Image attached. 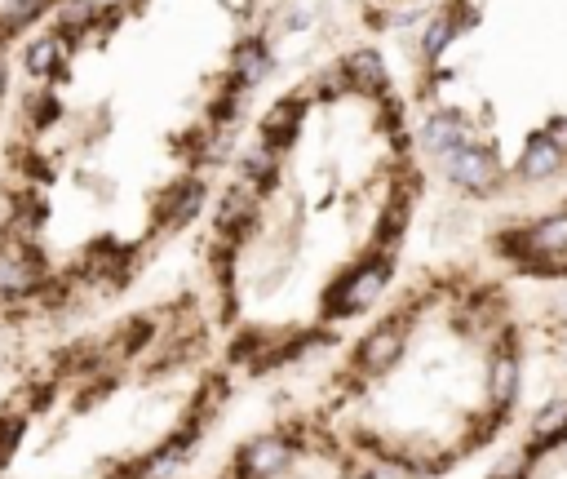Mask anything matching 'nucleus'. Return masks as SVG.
I'll list each match as a JSON object with an SVG mask.
<instances>
[{
  "label": "nucleus",
  "instance_id": "obj_24",
  "mask_svg": "<svg viewBox=\"0 0 567 479\" xmlns=\"http://www.w3.org/2000/svg\"><path fill=\"white\" fill-rule=\"evenodd\" d=\"M368 479H404V475H399V471H373Z\"/></svg>",
  "mask_w": 567,
  "mask_h": 479
},
{
  "label": "nucleus",
  "instance_id": "obj_4",
  "mask_svg": "<svg viewBox=\"0 0 567 479\" xmlns=\"http://www.w3.org/2000/svg\"><path fill=\"white\" fill-rule=\"evenodd\" d=\"M40 280V267H36V253L23 249L18 236H5L0 244V298H27Z\"/></svg>",
  "mask_w": 567,
  "mask_h": 479
},
{
  "label": "nucleus",
  "instance_id": "obj_17",
  "mask_svg": "<svg viewBox=\"0 0 567 479\" xmlns=\"http://www.w3.org/2000/svg\"><path fill=\"white\" fill-rule=\"evenodd\" d=\"M40 9H45V0H5L0 5V32H18L23 23H32Z\"/></svg>",
  "mask_w": 567,
  "mask_h": 479
},
{
  "label": "nucleus",
  "instance_id": "obj_22",
  "mask_svg": "<svg viewBox=\"0 0 567 479\" xmlns=\"http://www.w3.org/2000/svg\"><path fill=\"white\" fill-rule=\"evenodd\" d=\"M541 134H545V138H550V142H554V147H559V151H563V156H567V120H554V125H550V129H541Z\"/></svg>",
  "mask_w": 567,
  "mask_h": 479
},
{
  "label": "nucleus",
  "instance_id": "obj_19",
  "mask_svg": "<svg viewBox=\"0 0 567 479\" xmlns=\"http://www.w3.org/2000/svg\"><path fill=\"white\" fill-rule=\"evenodd\" d=\"M27 116H32V125H49V120L58 116V98L54 94H36L32 103H27Z\"/></svg>",
  "mask_w": 567,
  "mask_h": 479
},
{
  "label": "nucleus",
  "instance_id": "obj_23",
  "mask_svg": "<svg viewBox=\"0 0 567 479\" xmlns=\"http://www.w3.org/2000/svg\"><path fill=\"white\" fill-rule=\"evenodd\" d=\"M523 466H528V462H514V457H510V462L497 466V475H492V479H523Z\"/></svg>",
  "mask_w": 567,
  "mask_h": 479
},
{
  "label": "nucleus",
  "instance_id": "obj_16",
  "mask_svg": "<svg viewBox=\"0 0 567 479\" xmlns=\"http://www.w3.org/2000/svg\"><path fill=\"white\" fill-rule=\"evenodd\" d=\"M514 391H519V360H514V355H497V364H492V373H488L492 404L505 409V404L514 400Z\"/></svg>",
  "mask_w": 567,
  "mask_h": 479
},
{
  "label": "nucleus",
  "instance_id": "obj_12",
  "mask_svg": "<svg viewBox=\"0 0 567 479\" xmlns=\"http://www.w3.org/2000/svg\"><path fill=\"white\" fill-rule=\"evenodd\" d=\"M563 169V151L554 147L545 134H532L528 138V151H523V160H519V173L528 182H545L550 173H559Z\"/></svg>",
  "mask_w": 567,
  "mask_h": 479
},
{
  "label": "nucleus",
  "instance_id": "obj_14",
  "mask_svg": "<svg viewBox=\"0 0 567 479\" xmlns=\"http://www.w3.org/2000/svg\"><path fill=\"white\" fill-rule=\"evenodd\" d=\"M63 58H67V32H54V36H40L27 45V54H23V63L32 76H54L58 67H63Z\"/></svg>",
  "mask_w": 567,
  "mask_h": 479
},
{
  "label": "nucleus",
  "instance_id": "obj_7",
  "mask_svg": "<svg viewBox=\"0 0 567 479\" xmlns=\"http://www.w3.org/2000/svg\"><path fill=\"white\" fill-rule=\"evenodd\" d=\"M399 355H404V324L390 320V324H381L377 333H368V338L359 342V369L386 373Z\"/></svg>",
  "mask_w": 567,
  "mask_h": 479
},
{
  "label": "nucleus",
  "instance_id": "obj_18",
  "mask_svg": "<svg viewBox=\"0 0 567 479\" xmlns=\"http://www.w3.org/2000/svg\"><path fill=\"white\" fill-rule=\"evenodd\" d=\"M275 169H280V156L275 151H266V147H257V151H244V173H249V182H275Z\"/></svg>",
  "mask_w": 567,
  "mask_h": 479
},
{
  "label": "nucleus",
  "instance_id": "obj_20",
  "mask_svg": "<svg viewBox=\"0 0 567 479\" xmlns=\"http://www.w3.org/2000/svg\"><path fill=\"white\" fill-rule=\"evenodd\" d=\"M129 5H138V0H85L89 18H98V14H120V9H129Z\"/></svg>",
  "mask_w": 567,
  "mask_h": 479
},
{
  "label": "nucleus",
  "instance_id": "obj_2",
  "mask_svg": "<svg viewBox=\"0 0 567 479\" xmlns=\"http://www.w3.org/2000/svg\"><path fill=\"white\" fill-rule=\"evenodd\" d=\"M386 275H390V258H377V262L355 267L333 293H328V315H355V311H364L368 302L381 293Z\"/></svg>",
  "mask_w": 567,
  "mask_h": 479
},
{
  "label": "nucleus",
  "instance_id": "obj_13",
  "mask_svg": "<svg viewBox=\"0 0 567 479\" xmlns=\"http://www.w3.org/2000/svg\"><path fill=\"white\" fill-rule=\"evenodd\" d=\"M200 205H204V187H200V182H182V187H173L169 196H164V209H160L164 227L178 231L182 222H191L195 213H200Z\"/></svg>",
  "mask_w": 567,
  "mask_h": 479
},
{
  "label": "nucleus",
  "instance_id": "obj_9",
  "mask_svg": "<svg viewBox=\"0 0 567 479\" xmlns=\"http://www.w3.org/2000/svg\"><path fill=\"white\" fill-rule=\"evenodd\" d=\"M342 71H346V85L359 89V94H386V63H381L377 49H355V54L342 58Z\"/></svg>",
  "mask_w": 567,
  "mask_h": 479
},
{
  "label": "nucleus",
  "instance_id": "obj_8",
  "mask_svg": "<svg viewBox=\"0 0 567 479\" xmlns=\"http://www.w3.org/2000/svg\"><path fill=\"white\" fill-rule=\"evenodd\" d=\"M297 129H302V103H297V98H280V103L266 111V120H262V147L266 151L293 147Z\"/></svg>",
  "mask_w": 567,
  "mask_h": 479
},
{
  "label": "nucleus",
  "instance_id": "obj_11",
  "mask_svg": "<svg viewBox=\"0 0 567 479\" xmlns=\"http://www.w3.org/2000/svg\"><path fill=\"white\" fill-rule=\"evenodd\" d=\"M253 218H257V191H253V182H240V187L226 191L222 213H218V231L231 236V231L253 227Z\"/></svg>",
  "mask_w": 567,
  "mask_h": 479
},
{
  "label": "nucleus",
  "instance_id": "obj_10",
  "mask_svg": "<svg viewBox=\"0 0 567 479\" xmlns=\"http://www.w3.org/2000/svg\"><path fill=\"white\" fill-rule=\"evenodd\" d=\"M271 76V49L262 45V40H244L240 49L231 54V80H235V89H257L262 80Z\"/></svg>",
  "mask_w": 567,
  "mask_h": 479
},
{
  "label": "nucleus",
  "instance_id": "obj_3",
  "mask_svg": "<svg viewBox=\"0 0 567 479\" xmlns=\"http://www.w3.org/2000/svg\"><path fill=\"white\" fill-rule=\"evenodd\" d=\"M505 249H514L523 262H545L567 253V213H554V218L536 222V227L519 231V236H505Z\"/></svg>",
  "mask_w": 567,
  "mask_h": 479
},
{
  "label": "nucleus",
  "instance_id": "obj_15",
  "mask_svg": "<svg viewBox=\"0 0 567 479\" xmlns=\"http://www.w3.org/2000/svg\"><path fill=\"white\" fill-rule=\"evenodd\" d=\"M470 27V18H457V14H435L430 18V27H426V40H421V54L426 58H439L443 49L452 45L461 32Z\"/></svg>",
  "mask_w": 567,
  "mask_h": 479
},
{
  "label": "nucleus",
  "instance_id": "obj_5",
  "mask_svg": "<svg viewBox=\"0 0 567 479\" xmlns=\"http://www.w3.org/2000/svg\"><path fill=\"white\" fill-rule=\"evenodd\" d=\"M470 142H474V125L461 116V111H435V116L421 125V147L439 160L457 147H470Z\"/></svg>",
  "mask_w": 567,
  "mask_h": 479
},
{
  "label": "nucleus",
  "instance_id": "obj_1",
  "mask_svg": "<svg viewBox=\"0 0 567 479\" xmlns=\"http://www.w3.org/2000/svg\"><path fill=\"white\" fill-rule=\"evenodd\" d=\"M443 178L448 182H457V187H466V191H492L501 182V165H497V156H492L488 147H479V142H470V147H457V151H448L443 156Z\"/></svg>",
  "mask_w": 567,
  "mask_h": 479
},
{
  "label": "nucleus",
  "instance_id": "obj_21",
  "mask_svg": "<svg viewBox=\"0 0 567 479\" xmlns=\"http://www.w3.org/2000/svg\"><path fill=\"white\" fill-rule=\"evenodd\" d=\"M342 89H350L346 85V71L342 67H328L324 71V94H342Z\"/></svg>",
  "mask_w": 567,
  "mask_h": 479
},
{
  "label": "nucleus",
  "instance_id": "obj_6",
  "mask_svg": "<svg viewBox=\"0 0 567 479\" xmlns=\"http://www.w3.org/2000/svg\"><path fill=\"white\" fill-rule=\"evenodd\" d=\"M288 457H293L288 440H280V435H262V440L244 444L235 471H240V479H266V475H280L288 466Z\"/></svg>",
  "mask_w": 567,
  "mask_h": 479
},
{
  "label": "nucleus",
  "instance_id": "obj_25",
  "mask_svg": "<svg viewBox=\"0 0 567 479\" xmlns=\"http://www.w3.org/2000/svg\"><path fill=\"white\" fill-rule=\"evenodd\" d=\"M5 85H9V71H5V63H0V94H5Z\"/></svg>",
  "mask_w": 567,
  "mask_h": 479
}]
</instances>
